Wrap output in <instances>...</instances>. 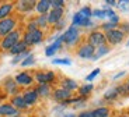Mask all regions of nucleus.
<instances>
[{
  "label": "nucleus",
  "mask_w": 129,
  "mask_h": 117,
  "mask_svg": "<svg viewBox=\"0 0 129 117\" xmlns=\"http://www.w3.org/2000/svg\"><path fill=\"white\" fill-rule=\"evenodd\" d=\"M105 39H107L105 35L98 32V31H95L88 36V45H91L93 48H95V46L100 48V46H103V45L105 43Z\"/></svg>",
  "instance_id": "39448f33"
},
{
  "label": "nucleus",
  "mask_w": 129,
  "mask_h": 117,
  "mask_svg": "<svg viewBox=\"0 0 129 117\" xmlns=\"http://www.w3.org/2000/svg\"><path fill=\"white\" fill-rule=\"evenodd\" d=\"M6 86H7V91H9V92H11V93H14V92L17 91V88H16V84H14L13 81H9Z\"/></svg>",
  "instance_id": "473e14b6"
},
{
  "label": "nucleus",
  "mask_w": 129,
  "mask_h": 117,
  "mask_svg": "<svg viewBox=\"0 0 129 117\" xmlns=\"http://www.w3.org/2000/svg\"><path fill=\"white\" fill-rule=\"evenodd\" d=\"M49 7H51V2H49V0H41V2L37 3L35 9H37V11L41 13V16H42V14H46L49 11Z\"/></svg>",
  "instance_id": "4468645a"
},
{
  "label": "nucleus",
  "mask_w": 129,
  "mask_h": 117,
  "mask_svg": "<svg viewBox=\"0 0 129 117\" xmlns=\"http://www.w3.org/2000/svg\"><path fill=\"white\" fill-rule=\"evenodd\" d=\"M20 42V34L17 31H13L11 34H9L7 36H4V39L2 41V48L6 49V50H10L16 43Z\"/></svg>",
  "instance_id": "7ed1b4c3"
},
{
  "label": "nucleus",
  "mask_w": 129,
  "mask_h": 117,
  "mask_svg": "<svg viewBox=\"0 0 129 117\" xmlns=\"http://www.w3.org/2000/svg\"><path fill=\"white\" fill-rule=\"evenodd\" d=\"M27 28H28V32H31V31H35V29H38V25H37V21H32V22H29Z\"/></svg>",
  "instance_id": "e433bc0d"
},
{
  "label": "nucleus",
  "mask_w": 129,
  "mask_h": 117,
  "mask_svg": "<svg viewBox=\"0 0 129 117\" xmlns=\"http://www.w3.org/2000/svg\"><path fill=\"white\" fill-rule=\"evenodd\" d=\"M79 13L81 14V16L84 17V18H90L91 16H93V11H91V9L90 7H83V9L79 11Z\"/></svg>",
  "instance_id": "cd10ccee"
},
{
  "label": "nucleus",
  "mask_w": 129,
  "mask_h": 117,
  "mask_svg": "<svg viewBox=\"0 0 129 117\" xmlns=\"http://www.w3.org/2000/svg\"><path fill=\"white\" fill-rule=\"evenodd\" d=\"M93 16L94 17H98V18H104V17H107V11H105V10H94Z\"/></svg>",
  "instance_id": "7c9ffc66"
},
{
  "label": "nucleus",
  "mask_w": 129,
  "mask_h": 117,
  "mask_svg": "<svg viewBox=\"0 0 129 117\" xmlns=\"http://www.w3.org/2000/svg\"><path fill=\"white\" fill-rule=\"evenodd\" d=\"M107 4H111V6H114V4H116V2H112V0H108V2H107Z\"/></svg>",
  "instance_id": "ea45409f"
},
{
  "label": "nucleus",
  "mask_w": 129,
  "mask_h": 117,
  "mask_svg": "<svg viewBox=\"0 0 129 117\" xmlns=\"http://www.w3.org/2000/svg\"><path fill=\"white\" fill-rule=\"evenodd\" d=\"M28 56H29V54H28V52H24V53H21V54H18V56H16V57H14L11 63H13V64H17L18 61L24 60V59H25V57H28Z\"/></svg>",
  "instance_id": "c85d7f7f"
},
{
  "label": "nucleus",
  "mask_w": 129,
  "mask_h": 117,
  "mask_svg": "<svg viewBox=\"0 0 129 117\" xmlns=\"http://www.w3.org/2000/svg\"><path fill=\"white\" fill-rule=\"evenodd\" d=\"M91 22H90V18H84L83 16H81L80 13H76L73 17V25L74 27H87L90 25Z\"/></svg>",
  "instance_id": "9b49d317"
},
{
  "label": "nucleus",
  "mask_w": 129,
  "mask_h": 117,
  "mask_svg": "<svg viewBox=\"0 0 129 117\" xmlns=\"http://www.w3.org/2000/svg\"><path fill=\"white\" fill-rule=\"evenodd\" d=\"M98 73H100V68H95L93 73L90 74V75H87V78H86V79H87V81H93V79L95 78L97 75H98Z\"/></svg>",
  "instance_id": "f704fd0d"
},
{
  "label": "nucleus",
  "mask_w": 129,
  "mask_h": 117,
  "mask_svg": "<svg viewBox=\"0 0 129 117\" xmlns=\"http://www.w3.org/2000/svg\"><path fill=\"white\" fill-rule=\"evenodd\" d=\"M17 113H18V110L13 104H9V103L0 104V116H17Z\"/></svg>",
  "instance_id": "6e6552de"
},
{
  "label": "nucleus",
  "mask_w": 129,
  "mask_h": 117,
  "mask_svg": "<svg viewBox=\"0 0 129 117\" xmlns=\"http://www.w3.org/2000/svg\"><path fill=\"white\" fill-rule=\"evenodd\" d=\"M77 88V84H76V81H73V79H64L63 81V89H66V91H73V89Z\"/></svg>",
  "instance_id": "4be33fe9"
},
{
  "label": "nucleus",
  "mask_w": 129,
  "mask_h": 117,
  "mask_svg": "<svg viewBox=\"0 0 129 117\" xmlns=\"http://www.w3.org/2000/svg\"><path fill=\"white\" fill-rule=\"evenodd\" d=\"M53 95H55V99L58 102H64V100H68V99L70 98V92L62 88V89H56Z\"/></svg>",
  "instance_id": "dca6fc26"
},
{
  "label": "nucleus",
  "mask_w": 129,
  "mask_h": 117,
  "mask_svg": "<svg viewBox=\"0 0 129 117\" xmlns=\"http://www.w3.org/2000/svg\"><path fill=\"white\" fill-rule=\"evenodd\" d=\"M62 42H63V41H62V38H58V41L53 42L51 46H48V48H46V50H45V54H46V56H52V54H55L56 52L59 50V48H60Z\"/></svg>",
  "instance_id": "a211bd4d"
},
{
  "label": "nucleus",
  "mask_w": 129,
  "mask_h": 117,
  "mask_svg": "<svg viewBox=\"0 0 129 117\" xmlns=\"http://www.w3.org/2000/svg\"><path fill=\"white\" fill-rule=\"evenodd\" d=\"M63 2L62 0H52L51 2V7H53V9H62V6H63Z\"/></svg>",
  "instance_id": "2f4dec72"
},
{
  "label": "nucleus",
  "mask_w": 129,
  "mask_h": 117,
  "mask_svg": "<svg viewBox=\"0 0 129 117\" xmlns=\"http://www.w3.org/2000/svg\"><path fill=\"white\" fill-rule=\"evenodd\" d=\"M34 60H35V57L32 56V54H29L28 57H25L23 61H21V66L23 67H25V66H29V64H32L34 63Z\"/></svg>",
  "instance_id": "c756f323"
},
{
  "label": "nucleus",
  "mask_w": 129,
  "mask_h": 117,
  "mask_svg": "<svg viewBox=\"0 0 129 117\" xmlns=\"http://www.w3.org/2000/svg\"><path fill=\"white\" fill-rule=\"evenodd\" d=\"M64 117H74L73 114H69V116H64Z\"/></svg>",
  "instance_id": "a19ab883"
},
{
  "label": "nucleus",
  "mask_w": 129,
  "mask_h": 117,
  "mask_svg": "<svg viewBox=\"0 0 129 117\" xmlns=\"http://www.w3.org/2000/svg\"><path fill=\"white\" fill-rule=\"evenodd\" d=\"M11 10H13V4L11 3L2 4V6H0V21H2V20H6L7 17L10 16Z\"/></svg>",
  "instance_id": "ddd939ff"
},
{
  "label": "nucleus",
  "mask_w": 129,
  "mask_h": 117,
  "mask_svg": "<svg viewBox=\"0 0 129 117\" xmlns=\"http://www.w3.org/2000/svg\"><path fill=\"white\" fill-rule=\"evenodd\" d=\"M79 117H93V111H83L79 114Z\"/></svg>",
  "instance_id": "4c0bfd02"
},
{
  "label": "nucleus",
  "mask_w": 129,
  "mask_h": 117,
  "mask_svg": "<svg viewBox=\"0 0 129 117\" xmlns=\"http://www.w3.org/2000/svg\"><path fill=\"white\" fill-rule=\"evenodd\" d=\"M95 53V49L91 46V45H83L80 49H79V57L81 59H91Z\"/></svg>",
  "instance_id": "0eeeda50"
},
{
  "label": "nucleus",
  "mask_w": 129,
  "mask_h": 117,
  "mask_svg": "<svg viewBox=\"0 0 129 117\" xmlns=\"http://www.w3.org/2000/svg\"><path fill=\"white\" fill-rule=\"evenodd\" d=\"M79 91H80V95H83V96L88 95V93L93 91V84H86V85H83Z\"/></svg>",
  "instance_id": "393cba45"
},
{
  "label": "nucleus",
  "mask_w": 129,
  "mask_h": 117,
  "mask_svg": "<svg viewBox=\"0 0 129 117\" xmlns=\"http://www.w3.org/2000/svg\"><path fill=\"white\" fill-rule=\"evenodd\" d=\"M42 38H44L42 31L35 29V31L27 32V34L24 35V42H25L27 46H28V45H37V43H39V42H42Z\"/></svg>",
  "instance_id": "f03ea898"
},
{
  "label": "nucleus",
  "mask_w": 129,
  "mask_h": 117,
  "mask_svg": "<svg viewBox=\"0 0 129 117\" xmlns=\"http://www.w3.org/2000/svg\"><path fill=\"white\" fill-rule=\"evenodd\" d=\"M37 93L41 96H48L49 95V85L48 84H39V86L37 88Z\"/></svg>",
  "instance_id": "5701e85b"
},
{
  "label": "nucleus",
  "mask_w": 129,
  "mask_h": 117,
  "mask_svg": "<svg viewBox=\"0 0 129 117\" xmlns=\"http://www.w3.org/2000/svg\"><path fill=\"white\" fill-rule=\"evenodd\" d=\"M17 117H23V116H17Z\"/></svg>",
  "instance_id": "79ce46f5"
},
{
  "label": "nucleus",
  "mask_w": 129,
  "mask_h": 117,
  "mask_svg": "<svg viewBox=\"0 0 129 117\" xmlns=\"http://www.w3.org/2000/svg\"><path fill=\"white\" fill-rule=\"evenodd\" d=\"M105 38L111 42L112 45H116V43H121L123 39V32L119 31V29H112V31L107 32Z\"/></svg>",
  "instance_id": "423d86ee"
},
{
  "label": "nucleus",
  "mask_w": 129,
  "mask_h": 117,
  "mask_svg": "<svg viewBox=\"0 0 129 117\" xmlns=\"http://www.w3.org/2000/svg\"><path fill=\"white\" fill-rule=\"evenodd\" d=\"M23 99H24V102L27 103V106L28 104H32V103H35L37 102V99H38V93H37V91H28V92H25L23 95Z\"/></svg>",
  "instance_id": "2eb2a0df"
},
{
  "label": "nucleus",
  "mask_w": 129,
  "mask_h": 117,
  "mask_svg": "<svg viewBox=\"0 0 129 117\" xmlns=\"http://www.w3.org/2000/svg\"><path fill=\"white\" fill-rule=\"evenodd\" d=\"M128 45H129V42H128Z\"/></svg>",
  "instance_id": "c03bdc74"
},
{
  "label": "nucleus",
  "mask_w": 129,
  "mask_h": 117,
  "mask_svg": "<svg viewBox=\"0 0 129 117\" xmlns=\"http://www.w3.org/2000/svg\"><path fill=\"white\" fill-rule=\"evenodd\" d=\"M16 28V20L13 18H6L0 21V36H7L9 34L14 31Z\"/></svg>",
  "instance_id": "20e7f679"
},
{
  "label": "nucleus",
  "mask_w": 129,
  "mask_h": 117,
  "mask_svg": "<svg viewBox=\"0 0 129 117\" xmlns=\"http://www.w3.org/2000/svg\"><path fill=\"white\" fill-rule=\"evenodd\" d=\"M62 16H63V10L62 9H52L51 13L48 14V22L51 24H56L60 21Z\"/></svg>",
  "instance_id": "1a4fd4ad"
},
{
  "label": "nucleus",
  "mask_w": 129,
  "mask_h": 117,
  "mask_svg": "<svg viewBox=\"0 0 129 117\" xmlns=\"http://www.w3.org/2000/svg\"><path fill=\"white\" fill-rule=\"evenodd\" d=\"M121 9H123V10H126L129 7V2H121Z\"/></svg>",
  "instance_id": "58836bf2"
},
{
  "label": "nucleus",
  "mask_w": 129,
  "mask_h": 117,
  "mask_svg": "<svg viewBox=\"0 0 129 117\" xmlns=\"http://www.w3.org/2000/svg\"><path fill=\"white\" fill-rule=\"evenodd\" d=\"M79 35H80V32H79V28H77V27H74V25H72L70 28L68 29V31H66L63 35H62L60 38H62V41H63L64 43L73 45V43H76V42H77Z\"/></svg>",
  "instance_id": "f257e3e1"
},
{
  "label": "nucleus",
  "mask_w": 129,
  "mask_h": 117,
  "mask_svg": "<svg viewBox=\"0 0 129 117\" xmlns=\"http://www.w3.org/2000/svg\"><path fill=\"white\" fill-rule=\"evenodd\" d=\"M108 50H110V49L107 48L105 45H103V46H100V48L97 49V52L94 53L93 59H100L101 56H104V54H107V53H108Z\"/></svg>",
  "instance_id": "b1692460"
},
{
  "label": "nucleus",
  "mask_w": 129,
  "mask_h": 117,
  "mask_svg": "<svg viewBox=\"0 0 129 117\" xmlns=\"http://www.w3.org/2000/svg\"><path fill=\"white\" fill-rule=\"evenodd\" d=\"M11 104H13L17 110H18V109H25L27 107V103L24 102L23 96H14L13 100H11Z\"/></svg>",
  "instance_id": "6ab92c4d"
},
{
  "label": "nucleus",
  "mask_w": 129,
  "mask_h": 117,
  "mask_svg": "<svg viewBox=\"0 0 129 117\" xmlns=\"http://www.w3.org/2000/svg\"><path fill=\"white\" fill-rule=\"evenodd\" d=\"M16 81H17V84H20V85H31L32 84V77L29 75V74H27V73H21V74H18V75L16 77Z\"/></svg>",
  "instance_id": "f8f14e48"
},
{
  "label": "nucleus",
  "mask_w": 129,
  "mask_h": 117,
  "mask_svg": "<svg viewBox=\"0 0 129 117\" xmlns=\"http://www.w3.org/2000/svg\"><path fill=\"white\" fill-rule=\"evenodd\" d=\"M118 92H119V89L112 88V89H110V91H107V92H105V95H104V98H105V99H114V98H116V95H118Z\"/></svg>",
  "instance_id": "bb28decb"
},
{
  "label": "nucleus",
  "mask_w": 129,
  "mask_h": 117,
  "mask_svg": "<svg viewBox=\"0 0 129 117\" xmlns=\"http://www.w3.org/2000/svg\"><path fill=\"white\" fill-rule=\"evenodd\" d=\"M110 116V110L107 107H98L93 111V117H108Z\"/></svg>",
  "instance_id": "aec40b11"
},
{
  "label": "nucleus",
  "mask_w": 129,
  "mask_h": 117,
  "mask_svg": "<svg viewBox=\"0 0 129 117\" xmlns=\"http://www.w3.org/2000/svg\"><path fill=\"white\" fill-rule=\"evenodd\" d=\"M10 52H11L13 54H16V56H18V54L27 52V45H25V42H24V41H20L18 43H16L13 48L10 49Z\"/></svg>",
  "instance_id": "f3484780"
},
{
  "label": "nucleus",
  "mask_w": 129,
  "mask_h": 117,
  "mask_svg": "<svg viewBox=\"0 0 129 117\" xmlns=\"http://www.w3.org/2000/svg\"><path fill=\"white\" fill-rule=\"evenodd\" d=\"M53 63L55 64H66V66H69V64H70V60H69V59H55Z\"/></svg>",
  "instance_id": "72a5a7b5"
},
{
  "label": "nucleus",
  "mask_w": 129,
  "mask_h": 117,
  "mask_svg": "<svg viewBox=\"0 0 129 117\" xmlns=\"http://www.w3.org/2000/svg\"><path fill=\"white\" fill-rule=\"evenodd\" d=\"M122 117H126V116H122Z\"/></svg>",
  "instance_id": "37998d69"
},
{
  "label": "nucleus",
  "mask_w": 129,
  "mask_h": 117,
  "mask_svg": "<svg viewBox=\"0 0 129 117\" xmlns=\"http://www.w3.org/2000/svg\"><path fill=\"white\" fill-rule=\"evenodd\" d=\"M103 28L105 29L107 32H110V31H112V28H115V24H114V22H107V24H104L103 25Z\"/></svg>",
  "instance_id": "c9c22d12"
},
{
  "label": "nucleus",
  "mask_w": 129,
  "mask_h": 117,
  "mask_svg": "<svg viewBox=\"0 0 129 117\" xmlns=\"http://www.w3.org/2000/svg\"><path fill=\"white\" fill-rule=\"evenodd\" d=\"M35 78H37V81H38L39 84H48V82H51L52 79L55 78V74L52 73V71H46V73H38Z\"/></svg>",
  "instance_id": "9d476101"
},
{
  "label": "nucleus",
  "mask_w": 129,
  "mask_h": 117,
  "mask_svg": "<svg viewBox=\"0 0 129 117\" xmlns=\"http://www.w3.org/2000/svg\"><path fill=\"white\" fill-rule=\"evenodd\" d=\"M46 24H48V14H42L41 17H38V20H37V25L41 27V28H44Z\"/></svg>",
  "instance_id": "a878e982"
},
{
  "label": "nucleus",
  "mask_w": 129,
  "mask_h": 117,
  "mask_svg": "<svg viewBox=\"0 0 129 117\" xmlns=\"http://www.w3.org/2000/svg\"><path fill=\"white\" fill-rule=\"evenodd\" d=\"M34 6H37L35 2H20L18 3V9L21 10V11H28V10H31Z\"/></svg>",
  "instance_id": "412c9836"
}]
</instances>
